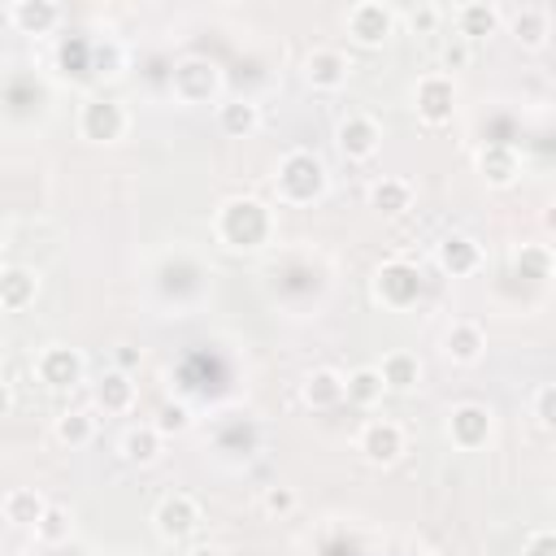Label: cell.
I'll return each instance as SVG.
<instances>
[{"instance_id":"1","label":"cell","mask_w":556,"mask_h":556,"mask_svg":"<svg viewBox=\"0 0 556 556\" xmlns=\"http://www.w3.org/2000/svg\"><path fill=\"white\" fill-rule=\"evenodd\" d=\"M213 230L226 248L252 252V248L274 239V208L261 204L256 195H230V200H222V208L213 217Z\"/></svg>"},{"instance_id":"2","label":"cell","mask_w":556,"mask_h":556,"mask_svg":"<svg viewBox=\"0 0 556 556\" xmlns=\"http://www.w3.org/2000/svg\"><path fill=\"white\" fill-rule=\"evenodd\" d=\"M326 187H330V178H326V165H321L317 152L291 148V152L278 156V169H274V195H278V204H291V208L313 204V200L326 195Z\"/></svg>"},{"instance_id":"3","label":"cell","mask_w":556,"mask_h":556,"mask_svg":"<svg viewBox=\"0 0 556 556\" xmlns=\"http://www.w3.org/2000/svg\"><path fill=\"white\" fill-rule=\"evenodd\" d=\"M130 130V113L113 96H87L78 109V135L91 143H117Z\"/></svg>"},{"instance_id":"4","label":"cell","mask_w":556,"mask_h":556,"mask_svg":"<svg viewBox=\"0 0 556 556\" xmlns=\"http://www.w3.org/2000/svg\"><path fill=\"white\" fill-rule=\"evenodd\" d=\"M395 22H400V13L391 4H378V0H361L343 13V30L356 48H382L395 35Z\"/></svg>"},{"instance_id":"5","label":"cell","mask_w":556,"mask_h":556,"mask_svg":"<svg viewBox=\"0 0 556 556\" xmlns=\"http://www.w3.org/2000/svg\"><path fill=\"white\" fill-rule=\"evenodd\" d=\"M217 87H222V74L204 56H187L169 74V91H174L178 104H213L217 100Z\"/></svg>"},{"instance_id":"6","label":"cell","mask_w":556,"mask_h":556,"mask_svg":"<svg viewBox=\"0 0 556 556\" xmlns=\"http://www.w3.org/2000/svg\"><path fill=\"white\" fill-rule=\"evenodd\" d=\"M200 521H204V513H200V504H195L187 491H169V495H161V504L152 508V530H156L165 543H187V539L200 530Z\"/></svg>"},{"instance_id":"7","label":"cell","mask_w":556,"mask_h":556,"mask_svg":"<svg viewBox=\"0 0 556 556\" xmlns=\"http://www.w3.org/2000/svg\"><path fill=\"white\" fill-rule=\"evenodd\" d=\"M413 109H417V117L426 126H447L452 113H456V83H452V74H443V70L421 74L417 87H413Z\"/></svg>"},{"instance_id":"8","label":"cell","mask_w":556,"mask_h":556,"mask_svg":"<svg viewBox=\"0 0 556 556\" xmlns=\"http://www.w3.org/2000/svg\"><path fill=\"white\" fill-rule=\"evenodd\" d=\"M35 374H39V382H43L48 391H74V387H83V378H87V361H83V352L70 348V343H48V348L35 356Z\"/></svg>"},{"instance_id":"9","label":"cell","mask_w":556,"mask_h":556,"mask_svg":"<svg viewBox=\"0 0 556 556\" xmlns=\"http://www.w3.org/2000/svg\"><path fill=\"white\" fill-rule=\"evenodd\" d=\"M356 452L369 465H395L404 456V426L391 417H369L356 430Z\"/></svg>"},{"instance_id":"10","label":"cell","mask_w":556,"mask_h":556,"mask_svg":"<svg viewBox=\"0 0 556 556\" xmlns=\"http://www.w3.org/2000/svg\"><path fill=\"white\" fill-rule=\"evenodd\" d=\"M447 439H452V447H460V452L486 447V439H491V408L478 404V400L452 404V413H447Z\"/></svg>"},{"instance_id":"11","label":"cell","mask_w":556,"mask_h":556,"mask_svg":"<svg viewBox=\"0 0 556 556\" xmlns=\"http://www.w3.org/2000/svg\"><path fill=\"white\" fill-rule=\"evenodd\" d=\"M334 143H339V152L348 156V161H369V156H378V148H382V126H378V117L374 113H348L343 122H339V130H334Z\"/></svg>"},{"instance_id":"12","label":"cell","mask_w":556,"mask_h":556,"mask_svg":"<svg viewBox=\"0 0 556 556\" xmlns=\"http://www.w3.org/2000/svg\"><path fill=\"white\" fill-rule=\"evenodd\" d=\"M374 295H378L387 308H408V304L421 295V274H417L408 261H387V265H378V274H374Z\"/></svg>"},{"instance_id":"13","label":"cell","mask_w":556,"mask_h":556,"mask_svg":"<svg viewBox=\"0 0 556 556\" xmlns=\"http://www.w3.org/2000/svg\"><path fill=\"white\" fill-rule=\"evenodd\" d=\"M352 78V56L343 48H313L304 56V83L313 91H339Z\"/></svg>"},{"instance_id":"14","label":"cell","mask_w":556,"mask_h":556,"mask_svg":"<svg viewBox=\"0 0 556 556\" xmlns=\"http://www.w3.org/2000/svg\"><path fill=\"white\" fill-rule=\"evenodd\" d=\"M434 261H439V269H443V274H452V278H469V274H478V269H482L486 252H482V243H478L473 235L452 230V235H443V239H439Z\"/></svg>"},{"instance_id":"15","label":"cell","mask_w":556,"mask_h":556,"mask_svg":"<svg viewBox=\"0 0 556 556\" xmlns=\"http://www.w3.org/2000/svg\"><path fill=\"white\" fill-rule=\"evenodd\" d=\"M374 369H378L387 395H408V391L421 387V356L408 352V348H391V352H382V361H378Z\"/></svg>"},{"instance_id":"16","label":"cell","mask_w":556,"mask_h":556,"mask_svg":"<svg viewBox=\"0 0 556 556\" xmlns=\"http://www.w3.org/2000/svg\"><path fill=\"white\" fill-rule=\"evenodd\" d=\"M443 356L452 365H478L486 356V330L473 317H456L443 334Z\"/></svg>"},{"instance_id":"17","label":"cell","mask_w":556,"mask_h":556,"mask_svg":"<svg viewBox=\"0 0 556 556\" xmlns=\"http://www.w3.org/2000/svg\"><path fill=\"white\" fill-rule=\"evenodd\" d=\"M504 17H508L513 39H517L526 52H543V48H547V35H552V9H547V4H521V9H513V13H504Z\"/></svg>"},{"instance_id":"18","label":"cell","mask_w":556,"mask_h":556,"mask_svg":"<svg viewBox=\"0 0 556 556\" xmlns=\"http://www.w3.org/2000/svg\"><path fill=\"white\" fill-rule=\"evenodd\" d=\"M452 22H456V39L478 43V39H486V35L500 30L504 9L500 4H486V0H469V4H456L452 9Z\"/></svg>"},{"instance_id":"19","label":"cell","mask_w":556,"mask_h":556,"mask_svg":"<svg viewBox=\"0 0 556 556\" xmlns=\"http://www.w3.org/2000/svg\"><path fill=\"white\" fill-rule=\"evenodd\" d=\"M4 17H9V26L22 30V35H48V30L65 17V9H61L56 0H13Z\"/></svg>"},{"instance_id":"20","label":"cell","mask_w":556,"mask_h":556,"mask_svg":"<svg viewBox=\"0 0 556 556\" xmlns=\"http://www.w3.org/2000/svg\"><path fill=\"white\" fill-rule=\"evenodd\" d=\"M478 174L486 187H513L521 178V156L513 143H486L478 148Z\"/></svg>"},{"instance_id":"21","label":"cell","mask_w":556,"mask_h":556,"mask_svg":"<svg viewBox=\"0 0 556 556\" xmlns=\"http://www.w3.org/2000/svg\"><path fill=\"white\" fill-rule=\"evenodd\" d=\"M39 295V274L26 265H0V308L4 313H22L30 308Z\"/></svg>"},{"instance_id":"22","label":"cell","mask_w":556,"mask_h":556,"mask_svg":"<svg viewBox=\"0 0 556 556\" xmlns=\"http://www.w3.org/2000/svg\"><path fill=\"white\" fill-rule=\"evenodd\" d=\"M300 400L308 404V408H339L343 404V374L339 369H330V365H317V369H308L304 374V382H300Z\"/></svg>"},{"instance_id":"23","label":"cell","mask_w":556,"mask_h":556,"mask_svg":"<svg viewBox=\"0 0 556 556\" xmlns=\"http://www.w3.org/2000/svg\"><path fill=\"white\" fill-rule=\"evenodd\" d=\"M369 208H378L382 217H400L413 208V182L400 178V174H382L374 187H369Z\"/></svg>"},{"instance_id":"24","label":"cell","mask_w":556,"mask_h":556,"mask_svg":"<svg viewBox=\"0 0 556 556\" xmlns=\"http://www.w3.org/2000/svg\"><path fill=\"white\" fill-rule=\"evenodd\" d=\"M135 400H139V387H135V378L130 374H122V369H109V374H100V382H96V404L104 408V413H130L135 408Z\"/></svg>"},{"instance_id":"25","label":"cell","mask_w":556,"mask_h":556,"mask_svg":"<svg viewBox=\"0 0 556 556\" xmlns=\"http://www.w3.org/2000/svg\"><path fill=\"white\" fill-rule=\"evenodd\" d=\"M43 508H48V500H43L35 486H13V491L0 500L4 521L17 526V530H35V521L43 517Z\"/></svg>"},{"instance_id":"26","label":"cell","mask_w":556,"mask_h":556,"mask_svg":"<svg viewBox=\"0 0 556 556\" xmlns=\"http://www.w3.org/2000/svg\"><path fill=\"white\" fill-rule=\"evenodd\" d=\"M217 126L230 139H248V135L261 130V104H252V100H222L217 104Z\"/></svg>"},{"instance_id":"27","label":"cell","mask_w":556,"mask_h":556,"mask_svg":"<svg viewBox=\"0 0 556 556\" xmlns=\"http://www.w3.org/2000/svg\"><path fill=\"white\" fill-rule=\"evenodd\" d=\"M52 434L56 443L65 447H87L96 439V413L91 408H65L56 421H52Z\"/></svg>"},{"instance_id":"28","label":"cell","mask_w":556,"mask_h":556,"mask_svg":"<svg viewBox=\"0 0 556 556\" xmlns=\"http://www.w3.org/2000/svg\"><path fill=\"white\" fill-rule=\"evenodd\" d=\"M161 434L152 430V421H139V426H130L126 434H122V456L130 460V465H156L161 460Z\"/></svg>"},{"instance_id":"29","label":"cell","mask_w":556,"mask_h":556,"mask_svg":"<svg viewBox=\"0 0 556 556\" xmlns=\"http://www.w3.org/2000/svg\"><path fill=\"white\" fill-rule=\"evenodd\" d=\"M382 395H387V391H382V378H378L374 365H361V369L343 374V400H348V404H356V408H374Z\"/></svg>"},{"instance_id":"30","label":"cell","mask_w":556,"mask_h":556,"mask_svg":"<svg viewBox=\"0 0 556 556\" xmlns=\"http://www.w3.org/2000/svg\"><path fill=\"white\" fill-rule=\"evenodd\" d=\"M70 534H74V517H70V508L48 504V508H43V517L35 521V539H39L43 547H61Z\"/></svg>"},{"instance_id":"31","label":"cell","mask_w":556,"mask_h":556,"mask_svg":"<svg viewBox=\"0 0 556 556\" xmlns=\"http://www.w3.org/2000/svg\"><path fill=\"white\" fill-rule=\"evenodd\" d=\"M152 430H156L161 439L191 430V408H187V404H169V400H165V404L156 408V417H152Z\"/></svg>"},{"instance_id":"32","label":"cell","mask_w":556,"mask_h":556,"mask_svg":"<svg viewBox=\"0 0 556 556\" xmlns=\"http://www.w3.org/2000/svg\"><path fill=\"white\" fill-rule=\"evenodd\" d=\"M295 504H300V495H295V486H287V482H274V486L261 491V513H265V517H291Z\"/></svg>"},{"instance_id":"33","label":"cell","mask_w":556,"mask_h":556,"mask_svg":"<svg viewBox=\"0 0 556 556\" xmlns=\"http://www.w3.org/2000/svg\"><path fill=\"white\" fill-rule=\"evenodd\" d=\"M517 265L521 269H530V278H547L552 274V248L547 243H521V252H517Z\"/></svg>"},{"instance_id":"34","label":"cell","mask_w":556,"mask_h":556,"mask_svg":"<svg viewBox=\"0 0 556 556\" xmlns=\"http://www.w3.org/2000/svg\"><path fill=\"white\" fill-rule=\"evenodd\" d=\"M530 404H534L539 430H552V426H556V382H539L534 395H530Z\"/></svg>"},{"instance_id":"35","label":"cell","mask_w":556,"mask_h":556,"mask_svg":"<svg viewBox=\"0 0 556 556\" xmlns=\"http://www.w3.org/2000/svg\"><path fill=\"white\" fill-rule=\"evenodd\" d=\"M469 56H473V43H465V39H456V35H452V43L443 48V74L465 70V65H469Z\"/></svg>"},{"instance_id":"36","label":"cell","mask_w":556,"mask_h":556,"mask_svg":"<svg viewBox=\"0 0 556 556\" xmlns=\"http://www.w3.org/2000/svg\"><path fill=\"white\" fill-rule=\"evenodd\" d=\"M521 556H556V534L552 530H530Z\"/></svg>"},{"instance_id":"37","label":"cell","mask_w":556,"mask_h":556,"mask_svg":"<svg viewBox=\"0 0 556 556\" xmlns=\"http://www.w3.org/2000/svg\"><path fill=\"white\" fill-rule=\"evenodd\" d=\"M439 17H443V9H434V4L408 9V26H413V30H434V26H439Z\"/></svg>"},{"instance_id":"38","label":"cell","mask_w":556,"mask_h":556,"mask_svg":"<svg viewBox=\"0 0 556 556\" xmlns=\"http://www.w3.org/2000/svg\"><path fill=\"white\" fill-rule=\"evenodd\" d=\"M135 365H139V348H126V343H122V348H117V369L130 374Z\"/></svg>"},{"instance_id":"39","label":"cell","mask_w":556,"mask_h":556,"mask_svg":"<svg viewBox=\"0 0 556 556\" xmlns=\"http://www.w3.org/2000/svg\"><path fill=\"white\" fill-rule=\"evenodd\" d=\"M182 556H226V552H222L217 543H187Z\"/></svg>"},{"instance_id":"40","label":"cell","mask_w":556,"mask_h":556,"mask_svg":"<svg viewBox=\"0 0 556 556\" xmlns=\"http://www.w3.org/2000/svg\"><path fill=\"white\" fill-rule=\"evenodd\" d=\"M13 413V387L0 378V417H9Z\"/></svg>"},{"instance_id":"41","label":"cell","mask_w":556,"mask_h":556,"mask_svg":"<svg viewBox=\"0 0 556 556\" xmlns=\"http://www.w3.org/2000/svg\"><path fill=\"white\" fill-rule=\"evenodd\" d=\"M0 252H4V235H0Z\"/></svg>"}]
</instances>
